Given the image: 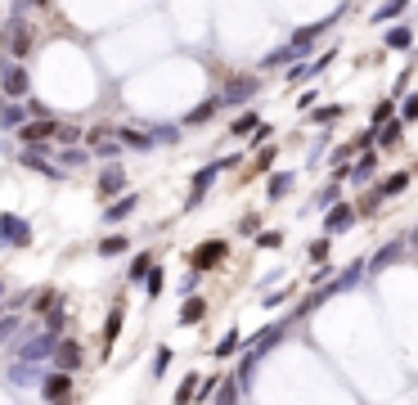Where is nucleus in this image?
Returning <instances> with one entry per match:
<instances>
[{
  "instance_id": "22",
  "label": "nucleus",
  "mask_w": 418,
  "mask_h": 405,
  "mask_svg": "<svg viewBox=\"0 0 418 405\" xmlns=\"http://www.w3.org/2000/svg\"><path fill=\"white\" fill-rule=\"evenodd\" d=\"M383 45H387V50H414V32L405 28V23H396V28L383 32Z\"/></svg>"
},
{
  "instance_id": "53",
  "label": "nucleus",
  "mask_w": 418,
  "mask_h": 405,
  "mask_svg": "<svg viewBox=\"0 0 418 405\" xmlns=\"http://www.w3.org/2000/svg\"><path fill=\"white\" fill-rule=\"evenodd\" d=\"M176 135H180L176 127H153V140L157 144H176Z\"/></svg>"
},
{
  "instance_id": "34",
  "label": "nucleus",
  "mask_w": 418,
  "mask_h": 405,
  "mask_svg": "<svg viewBox=\"0 0 418 405\" xmlns=\"http://www.w3.org/2000/svg\"><path fill=\"white\" fill-rule=\"evenodd\" d=\"M400 135H405V122L396 117L391 127H383V131H378V149H396V144H400Z\"/></svg>"
},
{
  "instance_id": "23",
  "label": "nucleus",
  "mask_w": 418,
  "mask_h": 405,
  "mask_svg": "<svg viewBox=\"0 0 418 405\" xmlns=\"http://www.w3.org/2000/svg\"><path fill=\"white\" fill-rule=\"evenodd\" d=\"M347 117V104H319L311 113V127H333V122Z\"/></svg>"
},
{
  "instance_id": "19",
  "label": "nucleus",
  "mask_w": 418,
  "mask_h": 405,
  "mask_svg": "<svg viewBox=\"0 0 418 405\" xmlns=\"http://www.w3.org/2000/svg\"><path fill=\"white\" fill-rule=\"evenodd\" d=\"M220 113V95H212V100H203L198 108H189V113H184V127H203V122H212Z\"/></svg>"
},
{
  "instance_id": "9",
  "label": "nucleus",
  "mask_w": 418,
  "mask_h": 405,
  "mask_svg": "<svg viewBox=\"0 0 418 405\" xmlns=\"http://www.w3.org/2000/svg\"><path fill=\"white\" fill-rule=\"evenodd\" d=\"M360 221V212H355V203H338L333 212H324V235L328 239H338V235H347V230Z\"/></svg>"
},
{
  "instance_id": "16",
  "label": "nucleus",
  "mask_w": 418,
  "mask_h": 405,
  "mask_svg": "<svg viewBox=\"0 0 418 405\" xmlns=\"http://www.w3.org/2000/svg\"><path fill=\"white\" fill-rule=\"evenodd\" d=\"M292 185H297V171H270V180H265V199H270V203L288 199Z\"/></svg>"
},
{
  "instance_id": "4",
  "label": "nucleus",
  "mask_w": 418,
  "mask_h": 405,
  "mask_svg": "<svg viewBox=\"0 0 418 405\" xmlns=\"http://www.w3.org/2000/svg\"><path fill=\"white\" fill-rule=\"evenodd\" d=\"M338 18H342V9H338V14H328V18H319V23H311V28H297V32H292V41H288L292 59H306V54H311V50H315V41H319V36H324L328 28H333Z\"/></svg>"
},
{
  "instance_id": "46",
  "label": "nucleus",
  "mask_w": 418,
  "mask_h": 405,
  "mask_svg": "<svg viewBox=\"0 0 418 405\" xmlns=\"http://www.w3.org/2000/svg\"><path fill=\"white\" fill-rule=\"evenodd\" d=\"M85 158H90L85 149H59V163L64 167H85Z\"/></svg>"
},
{
  "instance_id": "13",
  "label": "nucleus",
  "mask_w": 418,
  "mask_h": 405,
  "mask_svg": "<svg viewBox=\"0 0 418 405\" xmlns=\"http://www.w3.org/2000/svg\"><path fill=\"white\" fill-rule=\"evenodd\" d=\"M0 239L14 243V248H28V243H32V225H28V221H18L14 212H5V216H0Z\"/></svg>"
},
{
  "instance_id": "30",
  "label": "nucleus",
  "mask_w": 418,
  "mask_h": 405,
  "mask_svg": "<svg viewBox=\"0 0 418 405\" xmlns=\"http://www.w3.org/2000/svg\"><path fill=\"white\" fill-rule=\"evenodd\" d=\"M396 257H400V243H383V248H378V252L364 262V266H369V275H374V270H383L387 262H396Z\"/></svg>"
},
{
  "instance_id": "38",
  "label": "nucleus",
  "mask_w": 418,
  "mask_h": 405,
  "mask_svg": "<svg viewBox=\"0 0 418 405\" xmlns=\"http://www.w3.org/2000/svg\"><path fill=\"white\" fill-rule=\"evenodd\" d=\"M279 64H297V59H292V50H288V45H279V50H270V54L261 59V72H265V68H279Z\"/></svg>"
},
{
  "instance_id": "56",
  "label": "nucleus",
  "mask_w": 418,
  "mask_h": 405,
  "mask_svg": "<svg viewBox=\"0 0 418 405\" xmlns=\"http://www.w3.org/2000/svg\"><path fill=\"white\" fill-rule=\"evenodd\" d=\"M405 86H410V68H405L400 77H396V86H391V95H405Z\"/></svg>"
},
{
  "instance_id": "41",
  "label": "nucleus",
  "mask_w": 418,
  "mask_h": 405,
  "mask_svg": "<svg viewBox=\"0 0 418 405\" xmlns=\"http://www.w3.org/2000/svg\"><path fill=\"white\" fill-rule=\"evenodd\" d=\"M378 207H383V194H378V189H374V194H364V199H360V203H355V212H360V216H374V212H378Z\"/></svg>"
},
{
  "instance_id": "50",
  "label": "nucleus",
  "mask_w": 418,
  "mask_h": 405,
  "mask_svg": "<svg viewBox=\"0 0 418 405\" xmlns=\"http://www.w3.org/2000/svg\"><path fill=\"white\" fill-rule=\"evenodd\" d=\"M18 324H23L18 315H5V320H0V342H9V338H14V334H18Z\"/></svg>"
},
{
  "instance_id": "49",
  "label": "nucleus",
  "mask_w": 418,
  "mask_h": 405,
  "mask_svg": "<svg viewBox=\"0 0 418 405\" xmlns=\"http://www.w3.org/2000/svg\"><path fill=\"white\" fill-rule=\"evenodd\" d=\"M64 324H68V311H54V315H45V334H64Z\"/></svg>"
},
{
  "instance_id": "7",
  "label": "nucleus",
  "mask_w": 418,
  "mask_h": 405,
  "mask_svg": "<svg viewBox=\"0 0 418 405\" xmlns=\"http://www.w3.org/2000/svg\"><path fill=\"white\" fill-rule=\"evenodd\" d=\"M234 163H239V158H220V163H207V167L198 171V176H193V189H189V207H198V203H203V194L216 185V176H220L225 167H234Z\"/></svg>"
},
{
  "instance_id": "55",
  "label": "nucleus",
  "mask_w": 418,
  "mask_h": 405,
  "mask_svg": "<svg viewBox=\"0 0 418 405\" xmlns=\"http://www.w3.org/2000/svg\"><path fill=\"white\" fill-rule=\"evenodd\" d=\"M297 108H306V113H315V90H301V100H297Z\"/></svg>"
},
{
  "instance_id": "28",
  "label": "nucleus",
  "mask_w": 418,
  "mask_h": 405,
  "mask_svg": "<svg viewBox=\"0 0 418 405\" xmlns=\"http://www.w3.org/2000/svg\"><path fill=\"white\" fill-rule=\"evenodd\" d=\"M121 320H126V311L113 306V311H108V324H104V351H113V342H117V334H121Z\"/></svg>"
},
{
  "instance_id": "12",
  "label": "nucleus",
  "mask_w": 418,
  "mask_h": 405,
  "mask_svg": "<svg viewBox=\"0 0 418 405\" xmlns=\"http://www.w3.org/2000/svg\"><path fill=\"white\" fill-rule=\"evenodd\" d=\"M328 64H333V54H319L315 64H306V59H297V64H292V68L284 72V81H288V86H306L311 77H319V72H324Z\"/></svg>"
},
{
  "instance_id": "20",
  "label": "nucleus",
  "mask_w": 418,
  "mask_h": 405,
  "mask_svg": "<svg viewBox=\"0 0 418 405\" xmlns=\"http://www.w3.org/2000/svg\"><path fill=\"white\" fill-rule=\"evenodd\" d=\"M135 207H140V194H126V199H117V203L104 207V221H108V225H117V221H126Z\"/></svg>"
},
{
  "instance_id": "58",
  "label": "nucleus",
  "mask_w": 418,
  "mask_h": 405,
  "mask_svg": "<svg viewBox=\"0 0 418 405\" xmlns=\"http://www.w3.org/2000/svg\"><path fill=\"white\" fill-rule=\"evenodd\" d=\"M0 293H5V279H0Z\"/></svg>"
},
{
  "instance_id": "18",
  "label": "nucleus",
  "mask_w": 418,
  "mask_h": 405,
  "mask_svg": "<svg viewBox=\"0 0 418 405\" xmlns=\"http://www.w3.org/2000/svg\"><path fill=\"white\" fill-rule=\"evenodd\" d=\"M374 176H378V149H369V153H360L351 163V180H355V185H369Z\"/></svg>"
},
{
  "instance_id": "1",
  "label": "nucleus",
  "mask_w": 418,
  "mask_h": 405,
  "mask_svg": "<svg viewBox=\"0 0 418 405\" xmlns=\"http://www.w3.org/2000/svg\"><path fill=\"white\" fill-rule=\"evenodd\" d=\"M59 127L64 122H28V127L18 131V140H23V149L28 153H50V140H59Z\"/></svg>"
},
{
  "instance_id": "43",
  "label": "nucleus",
  "mask_w": 418,
  "mask_h": 405,
  "mask_svg": "<svg viewBox=\"0 0 418 405\" xmlns=\"http://www.w3.org/2000/svg\"><path fill=\"white\" fill-rule=\"evenodd\" d=\"M90 149L100 153V158H108V167H113L117 158H121V144H113V140H100V144H90Z\"/></svg>"
},
{
  "instance_id": "24",
  "label": "nucleus",
  "mask_w": 418,
  "mask_h": 405,
  "mask_svg": "<svg viewBox=\"0 0 418 405\" xmlns=\"http://www.w3.org/2000/svg\"><path fill=\"white\" fill-rule=\"evenodd\" d=\"M153 266H157V262H153V252H135V262L126 266V279H131V284H144Z\"/></svg>"
},
{
  "instance_id": "59",
  "label": "nucleus",
  "mask_w": 418,
  "mask_h": 405,
  "mask_svg": "<svg viewBox=\"0 0 418 405\" xmlns=\"http://www.w3.org/2000/svg\"><path fill=\"white\" fill-rule=\"evenodd\" d=\"M0 320H5V315H0Z\"/></svg>"
},
{
  "instance_id": "33",
  "label": "nucleus",
  "mask_w": 418,
  "mask_h": 405,
  "mask_svg": "<svg viewBox=\"0 0 418 405\" xmlns=\"http://www.w3.org/2000/svg\"><path fill=\"white\" fill-rule=\"evenodd\" d=\"M126 248H131L126 235H108V239H100V248H95V252H100V257H121Z\"/></svg>"
},
{
  "instance_id": "11",
  "label": "nucleus",
  "mask_w": 418,
  "mask_h": 405,
  "mask_svg": "<svg viewBox=\"0 0 418 405\" xmlns=\"http://www.w3.org/2000/svg\"><path fill=\"white\" fill-rule=\"evenodd\" d=\"M81 360H85L81 342H77V338H59V347H54V370H59V374H72V370H81Z\"/></svg>"
},
{
  "instance_id": "29",
  "label": "nucleus",
  "mask_w": 418,
  "mask_h": 405,
  "mask_svg": "<svg viewBox=\"0 0 418 405\" xmlns=\"http://www.w3.org/2000/svg\"><path fill=\"white\" fill-rule=\"evenodd\" d=\"M0 127H28V104H5L0 108Z\"/></svg>"
},
{
  "instance_id": "6",
  "label": "nucleus",
  "mask_w": 418,
  "mask_h": 405,
  "mask_svg": "<svg viewBox=\"0 0 418 405\" xmlns=\"http://www.w3.org/2000/svg\"><path fill=\"white\" fill-rule=\"evenodd\" d=\"M95 194H100L104 203H117V199H126V171H121V163H113V167H104L100 171V180H95Z\"/></svg>"
},
{
  "instance_id": "17",
  "label": "nucleus",
  "mask_w": 418,
  "mask_h": 405,
  "mask_svg": "<svg viewBox=\"0 0 418 405\" xmlns=\"http://www.w3.org/2000/svg\"><path fill=\"white\" fill-rule=\"evenodd\" d=\"M117 144H121V149H135V153H149L153 149V131H135V127H121L117 131Z\"/></svg>"
},
{
  "instance_id": "8",
  "label": "nucleus",
  "mask_w": 418,
  "mask_h": 405,
  "mask_svg": "<svg viewBox=\"0 0 418 405\" xmlns=\"http://www.w3.org/2000/svg\"><path fill=\"white\" fill-rule=\"evenodd\" d=\"M41 397L50 401V405H72V374L50 370V374L41 378Z\"/></svg>"
},
{
  "instance_id": "14",
  "label": "nucleus",
  "mask_w": 418,
  "mask_h": 405,
  "mask_svg": "<svg viewBox=\"0 0 418 405\" xmlns=\"http://www.w3.org/2000/svg\"><path fill=\"white\" fill-rule=\"evenodd\" d=\"M32 45H36L32 28H23V23H9V59H14V64H23V59L32 54Z\"/></svg>"
},
{
  "instance_id": "5",
  "label": "nucleus",
  "mask_w": 418,
  "mask_h": 405,
  "mask_svg": "<svg viewBox=\"0 0 418 405\" xmlns=\"http://www.w3.org/2000/svg\"><path fill=\"white\" fill-rule=\"evenodd\" d=\"M54 347H59V338L41 329V334H32V338H23V342H18V360H23V365H41L45 356L54 360Z\"/></svg>"
},
{
  "instance_id": "3",
  "label": "nucleus",
  "mask_w": 418,
  "mask_h": 405,
  "mask_svg": "<svg viewBox=\"0 0 418 405\" xmlns=\"http://www.w3.org/2000/svg\"><path fill=\"white\" fill-rule=\"evenodd\" d=\"M28 90H32L28 68L14 64V59H5V64H0V95H5V100H28Z\"/></svg>"
},
{
  "instance_id": "27",
  "label": "nucleus",
  "mask_w": 418,
  "mask_h": 405,
  "mask_svg": "<svg viewBox=\"0 0 418 405\" xmlns=\"http://www.w3.org/2000/svg\"><path fill=\"white\" fill-rule=\"evenodd\" d=\"M405 189H410V171H391L383 185H378V194H383V199H396V194H405Z\"/></svg>"
},
{
  "instance_id": "36",
  "label": "nucleus",
  "mask_w": 418,
  "mask_h": 405,
  "mask_svg": "<svg viewBox=\"0 0 418 405\" xmlns=\"http://www.w3.org/2000/svg\"><path fill=\"white\" fill-rule=\"evenodd\" d=\"M162 288H167V275H162V266H153V270H149V279H144V293H149V302L162 298Z\"/></svg>"
},
{
  "instance_id": "40",
  "label": "nucleus",
  "mask_w": 418,
  "mask_h": 405,
  "mask_svg": "<svg viewBox=\"0 0 418 405\" xmlns=\"http://www.w3.org/2000/svg\"><path fill=\"white\" fill-rule=\"evenodd\" d=\"M279 243H284V230H261L256 235V248H265V252H275Z\"/></svg>"
},
{
  "instance_id": "39",
  "label": "nucleus",
  "mask_w": 418,
  "mask_h": 405,
  "mask_svg": "<svg viewBox=\"0 0 418 405\" xmlns=\"http://www.w3.org/2000/svg\"><path fill=\"white\" fill-rule=\"evenodd\" d=\"M171 356H176L171 347H157V351H153V378H162V374L171 370Z\"/></svg>"
},
{
  "instance_id": "51",
  "label": "nucleus",
  "mask_w": 418,
  "mask_h": 405,
  "mask_svg": "<svg viewBox=\"0 0 418 405\" xmlns=\"http://www.w3.org/2000/svg\"><path fill=\"white\" fill-rule=\"evenodd\" d=\"M216 392H220V378H203V387H198V401H216Z\"/></svg>"
},
{
  "instance_id": "57",
  "label": "nucleus",
  "mask_w": 418,
  "mask_h": 405,
  "mask_svg": "<svg viewBox=\"0 0 418 405\" xmlns=\"http://www.w3.org/2000/svg\"><path fill=\"white\" fill-rule=\"evenodd\" d=\"M414 248H418V230H414Z\"/></svg>"
},
{
  "instance_id": "52",
  "label": "nucleus",
  "mask_w": 418,
  "mask_h": 405,
  "mask_svg": "<svg viewBox=\"0 0 418 405\" xmlns=\"http://www.w3.org/2000/svg\"><path fill=\"white\" fill-rule=\"evenodd\" d=\"M239 230H243V235H261V216H256V212H248V216L239 221Z\"/></svg>"
},
{
  "instance_id": "15",
  "label": "nucleus",
  "mask_w": 418,
  "mask_h": 405,
  "mask_svg": "<svg viewBox=\"0 0 418 405\" xmlns=\"http://www.w3.org/2000/svg\"><path fill=\"white\" fill-rule=\"evenodd\" d=\"M256 90H261V81H256V77H234V81L225 86V95H220V108H225V104H243V100H252Z\"/></svg>"
},
{
  "instance_id": "25",
  "label": "nucleus",
  "mask_w": 418,
  "mask_h": 405,
  "mask_svg": "<svg viewBox=\"0 0 418 405\" xmlns=\"http://www.w3.org/2000/svg\"><path fill=\"white\" fill-rule=\"evenodd\" d=\"M198 387H203V378H198V374H184V378H180V387H176V397H171V401H176V405H189V401H198Z\"/></svg>"
},
{
  "instance_id": "35",
  "label": "nucleus",
  "mask_w": 418,
  "mask_h": 405,
  "mask_svg": "<svg viewBox=\"0 0 418 405\" xmlns=\"http://www.w3.org/2000/svg\"><path fill=\"white\" fill-rule=\"evenodd\" d=\"M338 203H342V180H328V185L315 194V207H338Z\"/></svg>"
},
{
  "instance_id": "45",
  "label": "nucleus",
  "mask_w": 418,
  "mask_h": 405,
  "mask_svg": "<svg viewBox=\"0 0 418 405\" xmlns=\"http://www.w3.org/2000/svg\"><path fill=\"white\" fill-rule=\"evenodd\" d=\"M400 14H405L400 0H396V5H378V9H374V23H391V18H400Z\"/></svg>"
},
{
  "instance_id": "44",
  "label": "nucleus",
  "mask_w": 418,
  "mask_h": 405,
  "mask_svg": "<svg viewBox=\"0 0 418 405\" xmlns=\"http://www.w3.org/2000/svg\"><path fill=\"white\" fill-rule=\"evenodd\" d=\"M400 122H405V127H414V122H418V95H405V104H400Z\"/></svg>"
},
{
  "instance_id": "54",
  "label": "nucleus",
  "mask_w": 418,
  "mask_h": 405,
  "mask_svg": "<svg viewBox=\"0 0 418 405\" xmlns=\"http://www.w3.org/2000/svg\"><path fill=\"white\" fill-rule=\"evenodd\" d=\"M270 135H275V127H270V122H261V131H256V135H252V140H248V144H252V149H256V153H261V140H270Z\"/></svg>"
},
{
  "instance_id": "2",
  "label": "nucleus",
  "mask_w": 418,
  "mask_h": 405,
  "mask_svg": "<svg viewBox=\"0 0 418 405\" xmlns=\"http://www.w3.org/2000/svg\"><path fill=\"white\" fill-rule=\"evenodd\" d=\"M225 257H229V243L225 239H203L198 248L189 252V270H193V275H207V270H216Z\"/></svg>"
},
{
  "instance_id": "42",
  "label": "nucleus",
  "mask_w": 418,
  "mask_h": 405,
  "mask_svg": "<svg viewBox=\"0 0 418 405\" xmlns=\"http://www.w3.org/2000/svg\"><path fill=\"white\" fill-rule=\"evenodd\" d=\"M54 302H59V293L45 288V293H36V298H32V311H50L54 315Z\"/></svg>"
},
{
  "instance_id": "37",
  "label": "nucleus",
  "mask_w": 418,
  "mask_h": 405,
  "mask_svg": "<svg viewBox=\"0 0 418 405\" xmlns=\"http://www.w3.org/2000/svg\"><path fill=\"white\" fill-rule=\"evenodd\" d=\"M328 252H333V239L319 235V239L311 243V262H315V266H328Z\"/></svg>"
},
{
  "instance_id": "32",
  "label": "nucleus",
  "mask_w": 418,
  "mask_h": 405,
  "mask_svg": "<svg viewBox=\"0 0 418 405\" xmlns=\"http://www.w3.org/2000/svg\"><path fill=\"white\" fill-rule=\"evenodd\" d=\"M239 401H243L239 378H220V392H216V401H212V405H239Z\"/></svg>"
},
{
  "instance_id": "48",
  "label": "nucleus",
  "mask_w": 418,
  "mask_h": 405,
  "mask_svg": "<svg viewBox=\"0 0 418 405\" xmlns=\"http://www.w3.org/2000/svg\"><path fill=\"white\" fill-rule=\"evenodd\" d=\"M275 158H279V144H265V149L256 153V171H270V167H275Z\"/></svg>"
},
{
  "instance_id": "21",
  "label": "nucleus",
  "mask_w": 418,
  "mask_h": 405,
  "mask_svg": "<svg viewBox=\"0 0 418 405\" xmlns=\"http://www.w3.org/2000/svg\"><path fill=\"white\" fill-rule=\"evenodd\" d=\"M261 131V113H256V108H248V113H239L234 122H229V135H234V140H243V135H256Z\"/></svg>"
},
{
  "instance_id": "26",
  "label": "nucleus",
  "mask_w": 418,
  "mask_h": 405,
  "mask_svg": "<svg viewBox=\"0 0 418 405\" xmlns=\"http://www.w3.org/2000/svg\"><path fill=\"white\" fill-rule=\"evenodd\" d=\"M239 347H243V334H239V329H225V338H220L216 342V360H229V356H239Z\"/></svg>"
},
{
  "instance_id": "10",
  "label": "nucleus",
  "mask_w": 418,
  "mask_h": 405,
  "mask_svg": "<svg viewBox=\"0 0 418 405\" xmlns=\"http://www.w3.org/2000/svg\"><path fill=\"white\" fill-rule=\"evenodd\" d=\"M284 334H288V320H275V324H265L256 338H248V347H243V356H256V360H261V356H265L270 347H275V342L284 338Z\"/></svg>"
},
{
  "instance_id": "31",
  "label": "nucleus",
  "mask_w": 418,
  "mask_h": 405,
  "mask_svg": "<svg viewBox=\"0 0 418 405\" xmlns=\"http://www.w3.org/2000/svg\"><path fill=\"white\" fill-rule=\"evenodd\" d=\"M207 315V302L203 298H189V302H180V324H198Z\"/></svg>"
},
{
  "instance_id": "47",
  "label": "nucleus",
  "mask_w": 418,
  "mask_h": 405,
  "mask_svg": "<svg viewBox=\"0 0 418 405\" xmlns=\"http://www.w3.org/2000/svg\"><path fill=\"white\" fill-rule=\"evenodd\" d=\"M77 140H81V131L72 127V122H64V127H59V144H64V149H77Z\"/></svg>"
}]
</instances>
